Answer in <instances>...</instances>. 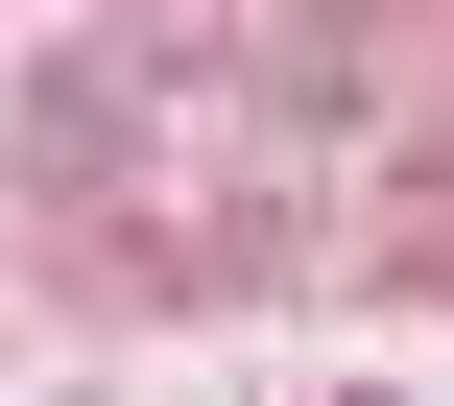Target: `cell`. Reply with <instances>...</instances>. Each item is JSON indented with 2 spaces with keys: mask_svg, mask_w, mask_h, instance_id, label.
Segmentation results:
<instances>
[{
  "mask_svg": "<svg viewBox=\"0 0 454 406\" xmlns=\"http://www.w3.org/2000/svg\"><path fill=\"white\" fill-rule=\"evenodd\" d=\"M335 406H383V383H335Z\"/></svg>",
  "mask_w": 454,
  "mask_h": 406,
  "instance_id": "cell-1",
  "label": "cell"
}]
</instances>
